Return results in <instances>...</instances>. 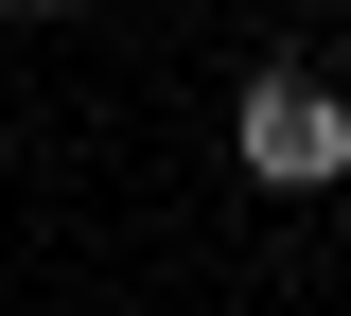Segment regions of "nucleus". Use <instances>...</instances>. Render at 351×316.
<instances>
[{
	"label": "nucleus",
	"mask_w": 351,
	"mask_h": 316,
	"mask_svg": "<svg viewBox=\"0 0 351 316\" xmlns=\"http://www.w3.org/2000/svg\"><path fill=\"white\" fill-rule=\"evenodd\" d=\"M228 158H246L263 193H334L351 176V106L316 88V71H263V88L228 106Z\"/></svg>",
	"instance_id": "obj_1"
},
{
	"label": "nucleus",
	"mask_w": 351,
	"mask_h": 316,
	"mask_svg": "<svg viewBox=\"0 0 351 316\" xmlns=\"http://www.w3.org/2000/svg\"><path fill=\"white\" fill-rule=\"evenodd\" d=\"M18 18H53V0H18Z\"/></svg>",
	"instance_id": "obj_2"
}]
</instances>
